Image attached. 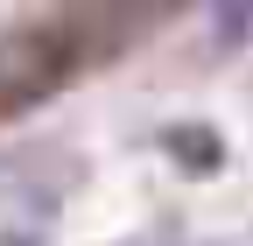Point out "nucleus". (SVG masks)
Segmentation results:
<instances>
[]
</instances>
